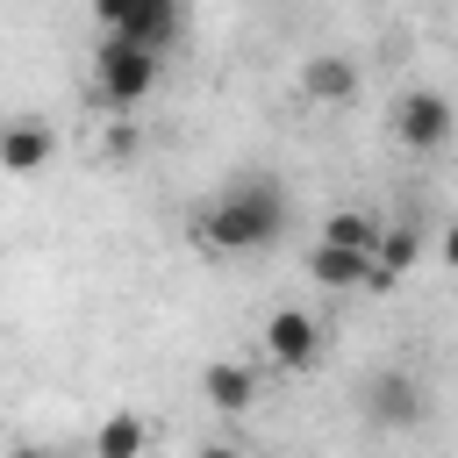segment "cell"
<instances>
[{
	"instance_id": "cell-1",
	"label": "cell",
	"mask_w": 458,
	"mask_h": 458,
	"mask_svg": "<svg viewBox=\"0 0 458 458\" xmlns=\"http://www.w3.org/2000/svg\"><path fill=\"white\" fill-rule=\"evenodd\" d=\"M193 229H200L208 250H229V258L272 250V243L286 236V193H279L272 179H236L229 193H215V200L200 208Z\"/></svg>"
},
{
	"instance_id": "cell-2",
	"label": "cell",
	"mask_w": 458,
	"mask_h": 458,
	"mask_svg": "<svg viewBox=\"0 0 458 458\" xmlns=\"http://www.w3.org/2000/svg\"><path fill=\"white\" fill-rule=\"evenodd\" d=\"M93 21H100L107 36L165 57V50L179 43V29H186V7H179V0H93Z\"/></svg>"
},
{
	"instance_id": "cell-3",
	"label": "cell",
	"mask_w": 458,
	"mask_h": 458,
	"mask_svg": "<svg viewBox=\"0 0 458 458\" xmlns=\"http://www.w3.org/2000/svg\"><path fill=\"white\" fill-rule=\"evenodd\" d=\"M157 72H165V57H150V50L122 43V36H100V50H93V86H100L107 107H136V100H150Z\"/></svg>"
},
{
	"instance_id": "cell-4",
	"label": "cell",
	"mask_w": 458,
	"mask_h": 458,
	"mask_svg": "<svg viewBox=\"0 0 458 458\" xmlns=\"http://www.w3.org/2000/svg\"><path fill=\"white\" fill-rule=\"evenodd\" d=\"M265 358H272L279 372H308V365L322 358V322H315L308 308H272V315H265Z\"/></svg>"
},
{
	"instance_id": "cell-5",
	"label": "cell",
	"mask_w": 458,
	"mask_h": 458,
	"mask_svg": "<svg viewBox=\"0 0 458 458\" xmlns=\"http://www.w3.org/2000/svg\"><path fill=\"white\" fill-rule=\"evenodd\" d=\"M394 136H401V150H444L451 143V100L444 93H401L394 100Z\"/></svg>"
},
{
	"instance_id": "cell-6",
	"label": "cell",
	"mask_w": 458,
	"mask_h": 458,
	"mask_svg": "<svg viewBox=\"0 0 458 458\" xmlns=\"http://www.w3.org/2000/svg\"><path fill=\"white\" fill-rule=\"evenodd\" d=\"M365 415H372L379 429H415V422L429 415V394H422L415 372H379V379L365 386Z\"/></svg>"
},
{
	"instance_id": "cell-7",
	"label": "cell",
	"mask_w": 458,
	"mask_h": 458,
	"mask_svg": "<svg viewBox=\"0 0 458 458\" xmlns=\"http://www.w3.org/2000/svg\"><path fill=\"white\" fill-rule=\"evenodd\" d=\"M43 165H50V129L43 122H0V172L36 179Z\"/></svg>"
},
{
	"instance_id": "cell-8",
	"label": "cell",
	"mask_w": 458,
	"mask_h": 458,
	"mask_svg": "<svg viewBox=\"0 0 458 458\" xmlns=\"http://www.w3.org/2000/svg\"><path fill=\"white\" fill-rule=\"evenodd\" d=\"M200 394H208V408H222V415H243V408L258 401V372H250V365H229V358H215V365L200 372Z\"/></svg>"
},
{
	"instance_id": "cell-9",
	"label": "cell",
	"mask_w": 458,
	"mask_h": 458,
	"mask_svg": "<svg viewBox=\"0 0 458 458\" xmlns=\"http://www.w3.org/2000/svg\"><path fill=\"white\" fill-rule=\"evenodd\" d=\"M301 93H308V100H329V107H344V100L358 93V64L322 50V57H308V64H301Z\"/></svg>"
},
{
	"instance_id": "cell-10",
	"label": "cell",
	"mask_w": 458,
	"mask_h": 458,
	"mask_svg": "<svg viewBox=\"0 0 458 458\" xmlns=\"http://www.w3.org/2000/svg\"><path fill=\"white\" fill-rule=\"evenodd\" d=\"M379 229H386V222H372L365 208H336V215L322 222V243H329V250H358V258H372Z\"/></svg>"
},
{
	"instance_id": "cell-11",
	"label": "cell",
	"mask_w": 458,
	"mask_h": 458,
	"mask_svg": "<svg viewBox=\"0 0 458 458\" xmlns=\"http://www.w3.org/2000/svg\"><path fill=\"white\" fill-rule=\"evenodd\" d=\"M143 444H150V429H143V415H129V408H114V415L93 429V458H143Z\"/></svg>"
},
{
	"instance_id": "cell-12",
	"label": "cell",
	"mask_w": 458,
	"mask_h": 458,
	"mask_svg": "<svg viewBox=\"0 0 458 458\" xmlns=\"http://www.w3.org/2000/svg\"><path fill=\"white\" fill-rule=\"evenodd\" d=\"M422 258V236L408 229V222H394V229H379V243H372V265L386 272V279H401L408 265Z\"/></svg>"
},
{
	"instance_id": "cell-13",
	"label": "cell",
	"mask_w": 458,
	"mask_h": 458,
	"mask_svg": "<svg viewBox=\"0 0 458 458\" xmlns=\"http://www.w3.org/2000/svg\"><path fill=\"white\" fill-rule=\"evenodd\" d=\"M365 265H372V258H358V250H329V243H315V258H308V272H315L322 286H365Z\"/></svg>"
},
{
	"instance_id": "cell-14",
	"label": "cell",
	"mask_w": 458,
	"mask_h": 458,
	"mask_svg": "<svg viewBox=\"0 0 458 458\" xmlns=\"http://www.w3.org/2000/svg\"><path fill=\"white\" fill-rule=\"evenodd\" d=\"M7 458H57V451H43V444H14Z\"/></svg>"
},
{
	"instance_id": "cell-15",
	"label": "cell",
	"mask_w": 458,
	"mask_h": 458,
	"mask_svg": "<svg viewBox=\"0 0 458 458\" xmlns=\"http://www.w3.org/2000/svg\"><path fill=\"white\" fill-rule=\"evenodd\" d=\"M200 458H236V451L229 444H200Z\"/></svg>"
}]
</instances>
